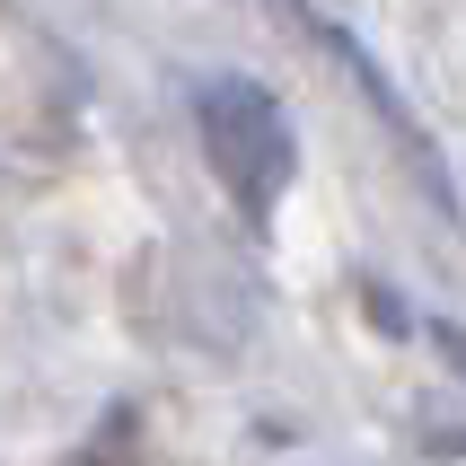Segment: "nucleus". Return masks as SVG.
I'll use <instances>...</instances> for the list:
<instances>
[{
	"instance_id": "1",
	"label": "nucleus",
	"mask_w": 466,
	"mask_h": 466,
	"mask_svg": "<svg viewBox=\"0 0 466 466\" xmlns=\"http://www.w3.org/2000/svg\"><path fill=\"white\" fill-rule=\"evenodd\" d=\"M194 124H203V150L220 167V185L238 194L247 229H273L290 177H299V141H290L282 106L264 97L256 79H203L194 88Z\"/></svg>"
},
{
	"instance_id": "2",
	"label": "nucleus",
	"mask_w": 466,
	"mask_h": 466,
	"mask_svg": "<svg viewBox=\"0 0 466 466\" xmlns=\"http://www.w3.org/2000/svg\"><path fill=\"white\" fill-rule=\"evenodd\" d=\"M317 35H326V53H335L343 71H352V88H361V97L379 106V115H388V132H396V141H405V158H414V167H422V185H431V194H449V177H441V158H431V132H422L414 115H405V106H396V88H388V71H379V62H370V53L352 45V35H343V26H317Z\"/></svg>"
}]
</instances>
